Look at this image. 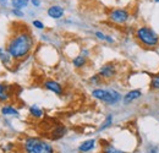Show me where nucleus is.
Here are the masks:
<instances>
[{
  "label": "nucleus",
  "mask_w": 159,
  "mask_h": 153,
  "mask_svg": "<svg viewBox=\"0 0 159 153\" xmlns=\"http://www.w3.org/2000/svg\"><path fill=\"white\" fill-rule=\"evenodd\" d=\"M44 87H45L47 90L54 92L55 95H59V96L62 95V87H61V85H60L59 82H57V81L48 80V81L44 82Z\"/></svg>",
  "instance_id": "obj_7"
},
{
  "label": "nucleus",
  "mask_w": 159,
  "mask_h": 153,
  "mask_svg": "<svg viewBox=\"0 0 159 153\" xmlns=\"http://www.w3.org/2000/svg\"><path fill=\"white\" fill-rule=\"evenodd\" d=\"M111 123H113V115L109 114L107 116V119H105V121H104V124L102 125V128H100V130H104V129H107V128H109L110 125H111Z\"/></svg>",
  "instance_id": "obj_20"
},
{
  "label": "nucleus",
  "mask_w": 159,
  "mask_h": 153,
  "mask_svg": "<svg viewBox=\"0 0 159 153\" xmlns=\"http://www.w3.org/2000/svg\"><path fill=\"white\" fill-rule=\"evenodd\" d=\"M104 80H110L116 75V69H115V65L113 64H105L100 67L99 74H98Z\"/></svg>",
  "instance_id": "obj_6"
},
{
  "label": "nucleus",
  "mask_w": 159,
  "mask_h": 153,
  "mask_svg": "<svg viewBox=\"0 0 159 153\" xmlns=\"http://www.w3.org/2000/svg\"><path fill=\"white\" fill-rule=\"evenodd\" d=\"M92 96L102 100V102H104V103H107V104H115L121 98L119 92H116L114 90H102V88L93 90Z\"/></svg>",
  "instance_id": "obj_4"
},
{
  "label": "nucleus",
  "mask_w": 159,
  "mask_h": 153,
  "mask_svg": "<svg viewBox=\"0 0 159 153\" xmlns=\"http://www.w3.org/2000/svg\"><path fill=\"white\" fill-rule=\"evenodd\" d=\"M100 78H102V77H100L99 75H94L93 77H91V80H89V81H91L92 83H98V82L100 81Z\"/></svg>",
  "instance_id": "obj_23"
},
{
  "label": "nucleus",
  "mask_w": 159,
  "mask_h": 153,
  "mask_svg": "<svg viewBox=\"0 0 159 153\" xmlns=\"http://www.w3.org/2000/svg\"><path fill=\"white\" fill-rule=\"evenodd\" d=\"M96 36L99 39H102V40H107L109 43H114V39L111 37H109V36H107V35H104V33H102V32H96Z\"/></svg>",
  "instance_id": "obj_19"
},
{
  "label": "nucleus",
  "mask_w": 159,
  "mask_h": 153,
  "mask_svg": "<svg viewBox=\"0 0 159 153\" xmlns=\"http://www.w3.org/2000/svg\"><path fill=\"white\" fill-rule=\"evenodd\" d=\"M11 2H12L14 9H16V10H21V9H23V7H26V6H27L28 0H11Z\"/></svg>",
  "instance_id": "obj_15"
},
{
  "label": "nucleus",
  "mask_w": 159,
  "mask_h": 153,
  "mask_svg": "<svg viewBox=\"0 0 159 153\" xmlns=\"http://www.w3.org/2000/svg\"><path fill=\"white\" fill-rule=\"evenodd\" d=\"M34 45V40L30 32H19L12 36L6 47L7 53L15 60H22L27 57Z\"/></svg>",
  "instance_id": "obj_1"
},
{
  "label": "nucleus",
  "mask_w": 159,
  "mask_h": 153,
  "mask_svg": "<svg viewBox=\"0 0 159 153\" xmlns=\"http://www.w3.org/2000/svg\"><path fill=\"white\" fill-rule=\"evenodd\" d=\"M141 96H142V93H141V91H139V90H134V91H130L127 95H125V97H124V102H125V103L134 102L135 99L139 98Z\"/></svg>",
  "instance_id": "obj_10"
},
{
  "label": "nucleus",
  "mask_w": 159,
  "mask_h": 153,
  "mask_svg": "<svg viewBox=\"0 0 159 153\" xmlns=\"http://www.w3.org/2000/svg\"><path fill=\"white\" fill-rule=\"evenodd\" d=\"M151 86H152V88H154V90H159V75L153 76L152 81H151Z\"/></svg>",
  "instance_id": "obj_21"
},
{
  "label": "nucleus",
  "mask_w": 159,
  "mask_h": 153,
  "mask_svg": "<svg viewBox=\"0 0 159 153\" xmlns=\"http://www.w3.org/2000/svg\"><path fill=\"white\" fill-rule=\"evenodd\" d=\"M86 63H87V60H86V57H83V55H77V57L72 60L74 66L77 67V69H79V67H82V66H84Z\"/></svg>",
  "instance_id": "obj_13"
},
{
  "label": "nucleus",
  "mask_w": 159,
  "mask_h": 153,
  "mask_svg": "<svg viewBox=\"0 0 159 153\" xmlns=\"http://www.w3.org/2000/svg\"><path fill=\"white\" fill-rule=\"evenodd\" d=\"M1 113H2L4 115H15V116L19 115V112H17L14 107H10V105H5V107H2V108H1Z\"/></svg>",
  "instance_id": "obj_14"
},
{
  "label": "nucleus",
  "mask_w": 159,
  "mask_h": 153,
  "mask_svg": "<svg viewBox=\"0 0 159 153\" xmlns=\"http://www.w3.org/2000/svg\"><path fill=\"white\" fill-rule=\"evenodd\" d=\"M9 95L6 93V87L0 83V100H7Z\"/></svg>",
  "instance_id": "obj_17"
},
{
  "label": "nucleus",
  "mask_w": 159,
  "mask_h": 153,
  "mask_svg": "<svg viewBox=\"0 0 159 153\" xmlns=\"http://www.w3.org/2000/svg\"><path fill=\"white\" fill-rule=\"evenodd\" d=\"M52 134H53L52 135L53 140H59L62 136H65V134H66V128H65L64 125H58V126L53 130Z\"/></svg>",
  "instance_id": "obj_11"
},
{
  "label": "nucleus",
  "mask_w": 159,
  "mask_h": 153,
  "mask_svg": "<svg viewBox=\"0 0 159 153\" xmlns=\"http://www.w3.org/2000/svg\"><path fill=\"white\" fill-rule=\"evenodd\" d=\"M10 54L7 53V50H4L2 48H0V60L5 66H10L11 61H10Z\"/></svg>",
  "instance_id": "obj_12"
},
{
  "label": "nucleus",
  "mask_w": 159,
  "mask_h": 153,
  "mask_svg": "<svg viewBox=\"0 0 159 153\" xmlns=\"http://www.w3.org/2000/svg\"><path fill=\"white\" fill-rule=\"evenodd\" d=\"M33 26H34L36 28H38V30H43V28H44L43 22H40L39 20H34V21H33Z\"/></svg>",
  "instance_id": "obj_22"
},
{
  "label": "nucleus",
  "mask_w": 159,
  "mask_h": 153,
  "mask_svg": "<svg viewBox=\"0 0 159 153\" xmlns=\"http://www.w3.org/2000/svg\"><path fill=\"white\" fill-rule=\"evenodd\" d=\"M154 1H156V2H159V0H154Z\"/></svg>",
  "instance_id": "obj_27"
},
{
  "label": "nucleus",
  "mask_w": 159,
  "mask_h": 153,
  "mask_svg": "<svg viewBox=\"0 0 159 153\" xmlns=\"http://www.w3.org/2000/svg\"><path fill=\"white\" fill-rule=\"evenodd\" d=\"M136 37L139 40V43L146 48H154L158 47L159 44V36L152 28L147 26L139 27L136 31Z\"/></svg>",
  "instance_id": "obj_3"
},
{
  "label": "nucleus",
  "mask_w": 159,
  "mask_h": 153,
  "mask_svg": "<svg viewBox=\"0 0 159 153\" xmlns=\"http://www.w3.org/2000/svg\"><path fill=\"white\" fill-rule=\"evenodd\" d=\"M30 113H31L32 116H34V118H42L43 116V112H42V109H40L38 105H32L30 108Z\"/></svg>",
  "instance_id": "obj_16"
},
{
  "label": "nucleus",
  "mask_w": 159,
  "mask_h": 153,
  "mask_svg": "<svg viewBox=\"0 0 159 153\" xmlns=\"http://www.w3.org/2000/svg\"><path fill=\"white\" fill-rule=\"evenodd\" d=\"M94 146H96V140H87V141H84V142H82L80 145L79 151L82 153L89 152V151H92L94 148Z\"/></svg>",
  "instance_id": "obj_9"
},
{
  "label": "nucleus",
  "mask_w": 159,
  "mask_h": 153,
  "mask_svg": "<svg viewBox=\"0 0 159 153\" xmlns=\"http://www.w3.org/2000/svg\"><path fill=\"white\" fill-rule=\"evenodd\" d=\"M103 153H124V152L120 151V150H118V148H115V147L111 146V145H108V146H105V148H104Z\"/></svg>",
  "instance_id": "obj_18"
},
{
  "label": "nucleus",
  "mask_w": 159,
  "mask_h": 153,
  "mask_svg": "<svg viewBox=\"0 0 159 153\" xmlns=\"http://www.w3.org/2000/svg\"><path fill=\"white\" fill-rule=\"evenodd\" d=\"M32 4H33L34 6H39L40 1H39V0H32Z\"/></svg>",
  "instance_id": "obj_24"
},
{
  "label": "nucleus",
  "mask_w": 159,
  "mask_h": 153,
  "mask_svg": "<svg viewBox=\"0 0 159 153\" xmlns=\"http://www.w3.org/2000/svg\"><path fill=\"white\" fill-rule=\"evenodd\" d=\"M48 16L52 19L59 20L64 16V9L59 5H52L48 9Z\"/></svg>",
  "instance_id": "obj_8"
},
{
  "label": "nucleus",
  "mask_w": 159,
  "mask_h": 153,
  "mask_svg": "<svg viewBox=\"0 0 159 153\" xmlns=\"http://www.w3.org/2000/svg\"><path fill=\"white\" fill-rule=\"evenodd\" d=\"M6 2H7V0H0V4H1V5H4V6L6 5Z\"/></svg>",
  "instance_id": "obj_26"
},
{
  "label": "nucleus",
  "mask_w": 159,
  "mask_h": 153,
  "mask_svg": "<svg viewBox=\"0 0 159 153\" xmlns=\"http://www.w3.org/2000/svg\"><path fill=\"white\" fill-rule=\"evenodd\" d=\"M14 14H16L19 16H22V12H21L20 10H16V9H14Z\"/></svg>",
  "instance_id": "obj_25"
},
{
  "label": "nucleus",
  "mask_w": 159,
  "mask_h": 153,
  "mask_svg": "<svg viewBox=\"0 0 159 153\" xmlns=\"http://www.w3.org/2000/svg\"><path fill=\"white\" fill-rule=\"evenodd\" d=\"M129 17H130V14L126 9H115L109 15V19L115 23H119V25L125 23L129 20Z\"/></svg>",
  "instance_id": "obj_5"
},
{
  "label": "nucleus",
  "mask_w": 159,
  "mask_h": 153,
  "mask_svg": "<svg viewBox=\"0 0 159 153\" xmlns=\"http://www.w3.org/2000/svg\"><path fill=\"white\" fill-rule=\"evenodd\" d=\"M23 148L26 153H55L54 147L38 137H28L23 142Z\"/></svg>",
  "instance_id": "obj_2"
}]
</instances>
